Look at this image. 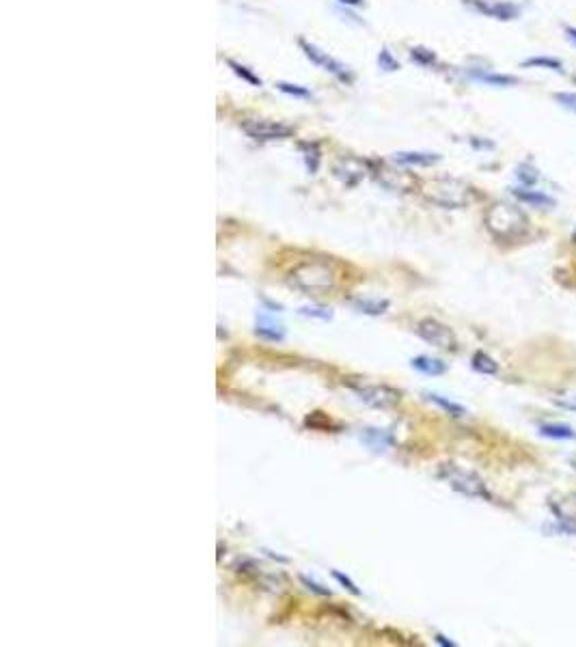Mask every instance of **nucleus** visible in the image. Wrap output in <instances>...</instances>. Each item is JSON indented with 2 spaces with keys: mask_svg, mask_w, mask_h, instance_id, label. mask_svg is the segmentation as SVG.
Listing matches in <instances>:
<instances>
[{
  "mask_svg": "<svg viewBox=\"0 0 576 647\" xmlns=\"http://www.w3.org/2000/svg\"><path fill=\"white\" fill-rule=\"evenodd\" d=\"M242 132L250 136L253 140H281L290 138L294 130L281 121H268V119H253L242 124Z\"/></svg>",
  "mask_w": 576,
  "mask_h": 647,
  "instance_id": "8",
  "label": "nucleus"
},
{
  "mask_svg": "<svg viewBox=\"0 0 576 647\" xmlns=\"http://www.w3.org/2000/svg\"><path fill=\"white\" fill-rule=\"evenodd\" d=\"M337 276L335 270L328 266L326 261H302L290 272V285L296 289L311 293V296H324L330 289H335Z\"/></svg>",
  "mask_w": 576,
  "mask_h": 647,
  "instance_id": "1",
  "label": "nucleus"
},
{
  "mask_svg": "<svg viewBox=\"0 0 576 647\" xmlns=\"http://www.w3.org/2000/svg\"><path fill=\"white\" fill-rule=\"evenodd\" d=\"M574 240H576V233H574Z\"/></svg>",
  "mask_w": 576,
  "mask_h": 647,
  "instance_id": "35",
  "label": "nucleus"
},
{
  "mask_svg": "<svg viewBox=\"0 0 576 647\" xmlns=\"http://www.w3.org/2000/svg\"><path fill=\"white\" fill-rule=\"evenodd\" d=\"M523 65L525 67H544V69L561 72V61H557V58H551V56H533V58H527Z\"/></svg>",
  "mask_w": 576,
  "mask_h": 647,
  "instance_id": "21",
  "label": "nucleus"
},
{
  "mask_svg": "<svg viewBox=\"0 0 576 647\" xmlns=\"http://www.w3.org/2000/svg\"><path fill=\"white\" fill-rule=\"evenodd\" d=\"M378 65H380V69H384V72H395V69H399L397 58H395L387 48H382L380 54H378Z\"/></svg>",
  "mask_w": 576,
  "mask_h": 647,
  "instance_id": "23",
  "label": "nucleus"
},
{
  "mask_svg": "<svg viewBox=\"0 0 576 647\" xmlns=\"http://www.w3.org/2000/svg\"><path fill=\"white\" fill-rule=\"evenodd\" d=\"M553 98L559 106H563L565 110L576 114V93H555Z\"/></svg>",
  "mask_w": 576,
  "mask_h": 647,
  "instance_id": "27",
  "label": "nucleus"
},
{
  "mask_svg": "<svg viewBox=\"0 0 576 647\" xmlns=\"http://www.w3.org/2000/svg\"><path fill=\"white\" fill-rule=\"evenodd\" d=\"M511 192H514L516 199H521L523 203H529V205H535V208H551V205H555V199H553V196L544 194V192H540V190L516 188V190H511Z\"/></svg>",
  "mask_w": 576,
  "mask_h": 647,
  "instance_id": "15",
  "label": "nucleus"
},
{
  "mask_svg": "<svg viewBox=\"0 0 576 647\" xmlns=\"http://www.w3.org/2000/svg\"><path fill=\"white\" fill-rule=\"evenodd\" d=\"M469 74H471V78H475L483 84H490V86H514V84H518V78L507 76V74H495V72H485V69H471Z\"/></svg>",
  "mask_w": 576,
  "mask_h": 647,
  "instance_id": "14",
  "label": "nucleus"
},
{
  "mask_svg": "<svg viewBox=\"0 0 576 647\" xmlns=\"http://www.w3.org/2000/svg\"><path fill=\"white\" fill-rule=\"evenodd\" d=\"M485 227L499 240H514L527 231V216L509 203H495L485 212Z\"/></svg>",
  "mask_w": 576,
  "mask_h": 647,
  "instance_id": "2",
  "label": "nucleus"
},
{
  "mask_svg": "<svg viewBox=\"0 0 576 647\" xmlns=\"http://www.w3.org/2000/svg\"><path fill=\"white\" fill-rule=\"evenodd\" d=\"M469 5L485 18H495L503 22L521 15V7L514 3H503V0H469Z\"/></svg>",
  "mask_w": 576,
  "mask_h": 647,
  "instance_id": "9",
  "label": "nucleus"
},
{
  "mask_svg": "<svg viewBox=\"0 0 576 647\" xmlns=\"http://www.w3.org/2000/svg\"><path fill=\"white\" fill-rule=\"evenodd\" d=\"M540 434L546 438H555V440H574L576 432L568 425H553V423H544L540 425Z\"/></svg>",
  "mask_w": 576,
  "mask_h": 647,
  "instance_id": "18",
  "label": "nucleus"
},
{
  "mask_svg": "<svg viewBox=\"0 0 576 647\" xmlns=\"http://www.w3.org/2000/svg\"><path fill=\"white\" fill-rule=\"evenodd\" d=\"M339 3L350 5V7H359V5H363V0H339Z\"/></svg>",
  "mask_w": 576,
  "mask_h": 647,
  "instance_id": "33",
  "label": "nucleus"
},
{
  "mask_svg": "<svg viewBox=\"0 0 576 647\" xmlns=\"http://www.w3.org/2000/svg\"><path fill=\"white\" fill-rule=\"evenodd\" d=\"M300 315L320 317V319H330V317H333V311H330V309H324V307H302V309H300Z\"/></svg>",
  "mask_w": 576,
  "mask_h": 647,
  "instance_id": "28",
  "label": "nucleus"
},
{
  "mask_svg": "<svg viewBox=\"0 0 576 647\" xmlns=\"http://www.w3.org/2000/svg\"><path fill=\"white\" fill-rule=\"evenodd\" d=\"M300 149H302V154H304V162H307L309 173H315V171H318V166H320V152H318V147H315V145H302Z\"/></svg>",
  "mask_w": 576,
  "mask_h": 647,
  "instance_id": "22",
  "label": "nucleus"
},
{
  "mask_svg": "<svg viewBox=\"0 0 576 647\" xmlns=\"http://www.w3.org/2000/svg\"><path fill=\"white\" fill-rule=\"evenodd\" d=\"M300 48H302L304 56L309 58L311 63H315L318 67H322L324 72L333 74V76H335V78H339L341 82H352V74H350V69L345 67L343 63H339L337 58H333L328 52L320 50L318 46H315V44H309V41H300Z\"/></svg>",
  "mask_w": 576,
  "mask_h": 647,
  "instance_id": "7",
  "label": "nucleus"
},
{
  "mask_svg": "<svg viewBox=\"0 0 576 647\" xmlns=\"http://www.w3.org/2000/svg\"><path fill=\"white\" fill-rule=\"evenodd\" d=\"M410 363H413L415 369H419V371H423V373H427V375H441V373L447 371V365H445L443 361H438V359L417 356V359H413Z\"/></svg>",
  "mask_w": 576,
  "mask_h": 647,
  "instance_id": "16",
  "label": "nucleus"
},
{
  "mask_svg": "<svg viewBox=\"0 0 576 647\" xmlns=\"http://www.w3.org/2000/svg\"><path fill=\"white\" fill-rule=\"evenodd\" d=\"M279 89L283 91V93H290V95H296V98H309L311 93L307 91V89H302V86H298V84H290V82H279L276 84Z\"/></svg>",
  "mask_w": 576,
  "mask_h": 647,
  "instance_id": "29",
  "label": "nucleus"
},
{
  "mask_svg": "<svg viewBox=\"0 0 576 647\" xmlns=\"http://www.w3.org/2000/svg\"><path fill=\"white\" fill-rule=\"evenodd\" d=\"M438 479H443L451 490L464 494L469 498H481V501H488L490 498V492L485 488V481L473 473L469 468H462L457 464H443L438 468Z\"/></svg>",
  "mask_w": 576,
  "mask_h": 647,
  "instance_id": "4",
  "label": "nucleus"
},
{
  "mask_svg": "<svg viewBox=\"0 0 576 647\" xmlns=\"http://www.w3.org/2000/svg\"><path fill=\"white\" fill-rule=\"evenodd\" d=\"M415 333L434 347H441V349H453L455 347V335L451 333L449 326H445V324L438 321V319L425 317V319L417 321Z\"/></svg>",
  "mask_w": 576,
  "mask_h": 647,
  "instance_id": "6",
  "label": "nucleus"
},
{
  "mask_svg": "<svg viewBox=\"0 0 576 647\" xmlns=\"http://www.w3.org/2000/svg\"><path fill=\"white\" fill-rule=\"evenodd\" d=\"M335 175L343 184L354 186L359 180L365 178V166H363V162H359L354 158H345V160H339L335 164Z\"/></svg>",
  "mask_w": 576,
  "mask_h": 647,
  "instance_id": "10",
  "label": "nucleus"
},
{
  "mask_svg": "<svg viewBox=\"0 0 576 647\" xmlns=\"http://www.w3.org/2000/svg\"><path fill=\"white\" fill-rule=\"evenodd\" d=\"M257 337H262L266 341H283L285 339V331L281 324H276L274 319H270L268 315H257V328H255Z\"/></svg>",
  "mask_w": 576,
  "mask_h": 647,
  "instance_id": "12",
  "label": "nucleus"
},
{
  "mask_svg": "<svg viewBox=\"0 0 576 647\" xmlns=\"http://www.w3.org/2000/svg\"><path fill=\"white\" fill-rule=\"evenodd\" d=\"M410 56H413V61H417V63H421V65H434V63H436L434 52L423 50V48H413V50H410Z\"/></svg>",
  "mask_w": 576,
  "mask_h": 647,
  "instance_id": "25",
  "label": "nucleus"
},
{
  "mask_svg": "<svg viewBox=\"0 0 576 647\" xmlns=\"http://www.w3.org/2000/svg\"><path fill=\"white\" fill-rule=\"evenodd\" d=\"M229 63V67H232L240 78H244L246 82H250V84H255V86H262V78H257L253 72H248L244 65H240V63H236V61H227Z\"/></svg>",
  "mask_w": 576,
  "mask_h": 647,
  "instance_id": "24",
  "label": "nucleus"
},
{
  "mask_svg": "<svg viewBox=\"0 0 576 647\" xmlns=\"http://www.w3.org/2000/svg\"><path fill=\"white\" fill-rule=\"evenodd\" d=\"M300 582L307 587L309 592H313V594H318V596H330V592L326 589V587H322V585H318L315 580H309L307 576H300Z\"/></svg>",
  "mask_w": 576,
  "mask_h": 647,
  "instance_id": "30",
  "label": "nucleus"
},
{
  "mask_svg": "<svg viewBox=\"0 0 576 647\" xmlns=\"http://www.w3.org/2000/svg\"><path fill=\"white\" fill-rule=\"evenodd\" d=\"M423 194L438 208L457 210L469 203V186L453 178H436L423 186Z\"/></svg>",
  "mask_w": 576,
  "mask_h": 647,
  "instance_id": "3",
  "label": "nucleus"
},
{
  "mask_svg": "<svg viewBox=\"0 0 576 647\" xmlns=\"http://www.w3.org/2000/svg\"><path fill=\"white\" fill-rule=\"evenodd\" d=\"M352 307L361 313H367V315H382L387 313L389 309V300H369V298H361V300H354Z\"/></svg>",
  "mask_w": 576,
  "mask_h": 647,
  "instance_id": "19",
  "label": "nucleus"
},
{
  "mask_svg": "<svg viewBox=\"0 0 576 647\" xmlns=\"http://www.w3.org/2000/svg\"><path fill=\"white\" fill-rule=\"evenodd\" d=\"M436 641H438L441 645H455L453 641H447V639H445L443 634H436Z\"/></svg>",
  "mask_w": 576,
  "mask_h": 647,
  "instance_id": "34",
  "label": "nucleus"
},
{
  "mask_svg": "<svg viewBox=\"0 0 576 647\" xmlns=\"http://www.w3.org/2000/svg\"><path fill=\"white\" fill-rule=\"evenodd\" d=\"M565 37H568V41H570V44H574V46H576V28L568 26V28H565Z\"/></svg>",
  "mask_w": 576,
  "mask_h": 647,
  "instance_id": "32",
  "label": "nucleus"
},
{
  "mask_svg": "<svg viewBox=\"0 0 576 647\" xmlns=\"http://www.w3.org/2000/svg\"><path fill=\"white\" fill-rule=\"evenodd\" d=\"M471 365H473L475 371H479V373H483V375H495V373H499L497 361H495L493 356L483 354V352H475Z\"/></svg>",
  "mask_w": 576,
  "mask_h": 647,
  "instance_id": "17",
  "label": "nucleus"
},
{
  "mask_svg": "<svg viewBox=\"0 0 576 647\" xmlns=\"http://www.w3.org/2000/svg\"><path fill=\"white\" fill-rule=\"evenodd\" d=\"M333 576H335V578H337V580H339V582L345 587V589H348V592H352L354 596H361V589H359V587H356V585H354L348 576H343L341 572H333Z\"/></svg>",
  "mask_w": 576,
  "mask_h": 647,
  "instance_id": "31",
  "label": "nucleus"
},
{
  "mask_svg": "<svg viewBox=\"0 0 576 647\" xmlns=\"http://www.w3.org/2000/svg\"><path fill=\"white\" fill-rule=\"evenodd\" d=\"M427 399L429 401H434L436 406H441L445 413H449L451 417H464L467 415V410L460 406V403H453V401H449V399H445V397H441V395H434V393H429L427 395Z\"/></svg>",
  "mask_w": 576,
  "mask_h": 647,
  "instance_id": "20",
  "label": "nucleus"
},
{
  "mask_svg": "<svg viewBox=\"0 0 576 647\" xmlns=\"http://www.w3.org/2000/svg\"><path fill=\"white\" fill-rule=\"evenodd\" d=\"M537 178H540V175H537V171H535V168H531V166H527V164H525V166H521V168H518V180H521V182H523L525 186H531V184H535V182H537Z\"/></svg>",
  "mask_w": 576,
  "mask_h": 647,
  "instance_id": "26",
  "label": "nucleus"
},
{
  "mask_svg": "<svg viewBox=\"0 0 576 647\" xmlns=\"http://www.w3.org/2000/svg\"><path fill=\"white\" fill-rule=\"evenodd\" d=\"M361 440H363V443H365L367 447H371L373 451H384V449H389V447L393 445V436H391L389 432L376 429V427H367V429H363Z\"/></svg>",
  "mask_w": 576,
  "mask_h": 647,
  "instance_id": "13",
  "label": "nucleus"
},
{
  "mask_svg": "<svg viewBox=\"0 0 576 647\" xmlns=\"http://www.w3.org/2000/svg\"><path fill=\"white\" fill-rule=\"evenodd\" d=\"M352 391L363 403L376 410H391L401 401V393L387 385H356Z\"/></svg>",
  "mask_w": 576,
  "mask_h": 647,
  "instance_id": "5",
  "label": "nucleus"
},
{
  "mask_svg": "<svg viewBox=\"0 0 576 647\" xmlns=\"http://www.w3.org/2000/svg\"><path fill=\"white\" fill-rule=\"evenodd\" d=\"M391 160L395 164H404V166H431L441 160V156L427 154V152H399V154H393Z\"/></svg>",
  "mask_w": 576,
  "mask_h": 647,
  "instance_id": "11",
  "label": "nucleus"
}]
</instances>
